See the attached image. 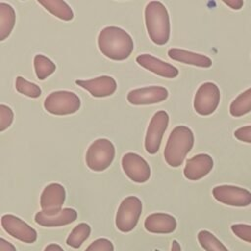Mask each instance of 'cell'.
<instances>
[{"instance_id": "obj_23", "label": "cell", "mask_w": 251, "mask_h": 251, "mask_svg": "<svg viewBox=\"0 0 251 251\" xmlns=\"http://www.w3.org/2000/svg\"><path fill=\"white\" fill-rule=\"evenodd\" d=\"M90 231L91 228L88 224L80 223L73 228L66 240V243L69 246L76 249L80 247L81 244L88 238V236L90 235Z\"/></svg>"}, {"instance_id": "obj_19", "label": "cell", "mask_w": 251, "mask_h": 251, "mask_svg": "<svg viewBox=\"0 0 251 251\" xmlns=\"http://www.w3.org/2000/svg\"><path fill=\"white\" fill-rule=\"evenodd\" d=\"M168 55L171 59L175 61L188 65H193L196 67L210 68L212 66V60L209 57L183 49L172 48L168 51Z\"/></svg>"}, {"instance_id": "obj_29", "label": "cell", "mask_w": 251, "mask_h": 251, "mask_svg": "<svg viewBox=\"0 0 251 251\" xmlns=\"http://www.w3.org/2000/svg\"><path fill=\"white\" fill-rule=\"evenodd\" d=\"M84 251H114V245L107 238H98L91 242Z\"/></svg>"}, {"instance_id": "obj_30", "label": "cell", "mask_w": 251, "mask_h": 251, "mask_svg": "<svg viewBox=\"0 0 251 251\" xmlns=\"http://www.w3.org/2000/svg\"><path fill=\"white\" fill-rule=\"evenodd\" d=\"M234 137L239 141L251 143V126H245L234 131Z\"/></svg>"}, {"instance_id": "obj_5", "label": "cell", "mask_w": 251, "mask_h": 251, "mask_svg": "<svg viewBox=\"0 0 251 251\" xmlns=\"http://www.w3.org/2000/svg\"><path fill=\"white\" fill-rule=\"evenodd\" d=\"M80 108L79 97L68 90H58L51 92L44 100V109L57 116L71 115Z\"/></svg>"}, {"instance_id": "obj_33", "label": "cell", "mask_w": 251, "mask_h": 251, "mask_svg": "<svg viewBox=\"0 0 251 251\" xmlns=\"http://www.w3.org/2000/svg\"><path fill=\"white\" fill-rule=\"evenodd\" d=\"M43 251H65V250L57 243H50L45 246Z\"/></svg>"}, {"instance_id": "obj_34", "label": "cell", "mask_w": 251, "mask_h": 251, "mask_svg": "<svg viewBox=\"0 0 251 251\" xmlns=\"http://www.w3.org/2000/svg\"><path fill=\"white\" fill-rule=\"evenodd\" d=\"M172 251H180V247H179V244L174 240L173 241V245H172Z\"/></svg>"}, {"instance_id": "obj_7", "label": "cell", "mask_w": 251, "mask_h": 251, "mask_svg": "<svg viewBox=\"0 0 251 251\" xmlns=\"http://www.w3.org/2000/svg\"><path fill=\"white\" fill-rule=\"evenodd\" d=\"M220 89L214 82H204L197 89L193 106L197 114L201 116H208L213 114L220 103Z\"/></svg>"}, {"instance_id": "obj_27", "label": "cell", "mask_w": 251, "mask_h": 251, "mask_svg": "<svg viewBox=\"0 0 251 251\" xmlns=\"http://www.w3.org/2000/svg\"><path fill=\"white\" fill-rule=\"evenodd\" d=\"M14 120L13 110L4 104L0 105V131L8 128Z\"/></svg>"}, {"instance_id": "obj_20", "label": "cell", "mask_w": 251, "mask_h": 251, "mask_svg": "<svg viewBox=\"0 0 251 251\" xmlns=\"http://www.w3.org/2000/svg\"><path fill=\"white\" fill-rule=\"evenodd\" d=\"M16 21L14 8L4 2L0 3V40H5L12 32Z\"/></svg>"}, {"instance_id": "obj_3", "label": "cell", "mask_w": 251, "mask_h": 251, "mask_svg": "<svg viewBox=\"0 0 251 251\" xmlns=\"http://www.w3.org/2000/svg\"><path fill=\"white\" fill-rule=\"evenodd\" d=\"M145 25L150 39L164 45L170 38V18L167 8L159 1H151L145 7Z\"/></svg>"}, {"instance_id": "obj_25", "label": "cell", "mask_w": 251, "mask_h": 251, "mask_svg": "<svg viewBox=\"0 0 251 251\" xmlns=\"http://www.w3.org/2000/svg\"><path fill=\"white\" fill-rule=\"evenodd\" d=\"M33 64L36 76L40 80L45 79L47 76L52 75L56 70V65L49 58L41 54L35 55Z\"/></svg>"}, {"instance_id": "obj_6", "label": "cell", "mask_w": 251, "mask_h": 251, "mask_svg": "<svg viewBox=\"0 0 251 251\" xmlns=\"http://www.w3.org/2000/svg\"><path fill=\"white\" fill-rule=\"evenodd\" d=\"M142 212V203L136 196H127L120 204L116 214V226L122 232L131 231Z\"/></svg>"}, {"instance_id": "obj_8", "label": "cell", "mask_w": 251, "mask_h": 251, "mask_svg": "<svg viewBox=\"0 0 251 251\" xmlns=\"http://www.w3.org/2000/svg\"><path fill=\"white\" fill-rule=\"evenodd\" d=\"M169 115L165 111H158L152 117L145 136V149L149 154H155L160 148L162 137L168 127Z\"/></svg>"}, {"instance_id": "obj_10", "label": "cell", "mask_w": 251, "mask_h": 251, "mask_svg": "<svg viewBox=\"0 0 251 251\" xmlns=\"http://www.w3.org/2000/svg\"><path fill=\"white\" fill-rule=\"evenodd\" d=\"M1 226L8 234L22 242L33 243L37 239L36 230L14 215H3L1 218Z\"/></svg>"}, {"instance_id": "obj_26", "label": "cell", "mask_w": 251, "mask_h": 251, "mask_svg": "<svg viewBox=\"0 0 251 251\" xmlns=\"http://www.w3.org/2000/svg\"><path fill=\"white\" fill-rule=\"evenodd\" d=\"M16 89L18 92H20L25 96H28L30 98H37L41 95L40 87L35 83L27 81L23 76H17Z\"/></svg>"}, {"instance_id": "obj_4", "label": "cell", "mask_w": 251, "mask_h": 251, "mask_svg": "<svg viewBox=\"0 0 251 251\" xmlns=\"http://www.w3.org/2000/svg\"><path fill=\"white\" fill-rule=\"evenodd\" d=\"M115 158V146L107 138H99L88 147L85 155L87 167L94 172H102L109 168Z\"/></svg>"}, {"instance_id": "obj_14", "label": "cell", "mask_w": 251, "mask_h": 251, "mask_svg": "<svg viewBox=\"0 0 251 251\" xmlns=\"http://www.w3.org/2000/svg\"><path fill=\"white\" fill-rule=\"evenodd\" d=\"M75 83L87 90L94 97H106L112 95L117 89L116 80L109 75H102L92 79H77Z\"/></svg>"}, {"instance_id": "obj_1", "label": "cell", "mask_w": 251, "mask_h": 251, "mask_svg": "<svg viewBox=\"0 0 251 251\" xmlns=\"http://www.w3.org/2000/svg\"><path fill=\"white\" fill-rule=\"evenodd\" d=\"M98 47L107 58L123 61L132 53L134 45L131 36L118 26H106L98 35Z\"/></svg>"}, {"instance_id": "obj_31", "label": "cell", "mask_w": 251, "mask_h": 251, "mask_svg": "<svg viewBox=\"0 0 251 251\" xmlns=\"http://www.w3.org/2000/svg\"><path fill=\"white\" fill-rule=\"evenodd\" d=\"M223 2L233 10H239L243 6L242 0H223Z\"/></svg>"}, {"instance_id": "obj_32", "label": "cell", "mask_w": 251, "mask_h": 251, "mask_svg": "<svg viewBox=\"0 0 251 251\" xmlns=\"http://www.w3.org/2000/svg\"><path fill=\"white\" fill-rule=\"evenodd\" d=\"M0 251H17L16 247L4 238H0Z\"/></svg>"}, {"instance_id": "obj_9", "label": "cell", "mask_w": 251, "mask_h": 251, "mask_svg": "<svg viewBox=\"0 0 251 251\" xmlns=\"http://www.w3.org/2000/svg\"><path fill=\"white\" fill-rule=\"evenodd\" d=\"M214 198L226 205L246 207L251 204V192L234 185H218L212 190Z\"/></svg>"}, {"instance_id": "obj_2", "label": "cell", "mask_w": 251, "mask_h": 251, "mask_svg": "<svg viewBox=\"0 0 251 251\" xmlns=\"http://www.w3.org/2000/svg\"><path fill=\"white\" fill-rule=\"evenodd\" d=\"M193 144L194 135L192 130L185 126H176L171 131L164 150V157L167 164L174 168L179 167L188 152L192 149Z\"/></svg>"}, {"instance_id": "obj_16", "label": "cell", "mask_w": 251, "mask_h": 251, "mask_svg": "<svg viewBox=\"0 0 251 251\" xmlns=\"http://www.w3.org/2000/svg\"><path fill=\"white\" fill-rule=\"evenodd\" d=\"M77 218V212L73 208H64L54 215H46L42 211L37 212L34 216V221L41 226L55 227L67 226L75 222Z\"/></svg>"}, {"instance_id": "obj_28", "label": "cell", "mask_w": 251, "mask_h": 251, "mask_svg": "<svg viewBox=\"0 0 251 251\" xmlns=\"http://www.w3.org/2000/svg\"><path fill=\"white\" fill-rule=\"evenodd\" d=\"M231 230L241 240L251 243V225L234 224L231 226Z\"/></svg>"}, {"instance_id": "obj_21", "label": "cell", "mask_w": 251, "mask_h": 251, "mask_svg": "<svg viewBox=\"0 0 251 251\" xmlns=\"http://www.w3.org/2000/svg\"><path fill=\"white\" fill-rule=\"evenodd\" d=\"M37 2L52 15L63 21H71L74 18L73 10L63 0H38Z\"/></svg>"}, {"instance_id": "obj_15", "label": "cell", "mask_w": 251, "mask_h": 251, "mask_svg": "<svg viewBox=\"0 0 251 251\" xmlns=\"http://www.w3.org/2000/svg\"><path fill=\"white\" fill-rule=\"evenodd\" d=\"M214 162L208 154H197L186 161L183 169L184 176L189 180H198L207 176L213 169Z\"/></svg>"}, {"instance_id": "obj_12", "label": "cell", "mask_w": 251, "mask_h": 251, "mask_svg": "<svg viewBox=\"0 0 251 251\" xmlns=\"http://www.w3.org/2000/svg\"><path fill=\"white\" fill-rule=\"evenodd\" d=\"M66 199V191L60 183H50L44 187L40 195V207L46 215H54L62 210Z\"/></svg>"}, {"instance_id": "obj_24", "label": "cell", "mask_w": 251, "mask_h": 251, "mask_svg": "<svg viewBox=\"0 0 251 251\" xmlns=\"http://www.w3.org/2000/svg\"><path fill=\"white\" fill-rule=\"evenodd\" d=\"M197 238L199 244L206 251H229L213 233L208 230H200Z\"/></svg>"}, {"instance_id": "obj_13", "label": "cell", "mask_w": 251, "mask_h": 251, "mask_svg": "<svg viewBox=\"0 0 251 251\" xmlns=\"http://www.w3.org/2000/svg\"><path fill=\"white\" fill-rule=\"evenodd\" d=\"M169 92L163 86H146L130 90L127 101L132 105H149L160 103L168 98Z\"/></svg>"}, {"instance_id": "obj_17", "label": "cell", "mask_w": 251, "mask_h": 251, "mask_svg": "<svg viewBox=\"0 0 251 251\" xmlns=\"http://www.w3.org/2000/svg\"><path fill=\"white\" fill-rule=\"evenodd\" d=\"M136 62L146 70L163 77L174 78L178 75V70L176 67L150 54H141L137 56Z\"/></svg>"}, {"instance_id": "obj_18", "label": "cell", "mask_w": 251, "mask_h": 251, "mask_svg": "<svg viewBox=\"0 0 251 251\" xmlns=\"http://www.w3.org/2000/svg\"><path fill=\"white\" fill-rule=\"evenodd\" d=\"M144 227L151 233H171L176 227V220L170 214L154 213L145 219Z\"/></svg>"}, {"instance_id": "obj_22", "label": "cell", "mask_w": 251, "mask_h": 251, "mask_svg": "<svg viewBox=\"0 0 251 251\" xmlns=\"http://www.w3.org/2000/svg\"><path fill=\"white\" fill-rule=\"evenodd\" d=\"M249 112H251V87L239 94L229 106V113L233 117H241Z\"/></svg>"}, {"instance_id": "obj_11", "label": "cell", "mask_w": 251, "mask_h": 251, "mask_svg": "<svg viewBox=\"0 0 251 251\" xmlns=\"http://www.w3.org/2000/svg\"><path fill=\"white\" fill-rule=\"evenodd\" d=\"M122 167L126 175L132 181L137 183L147 181L151 175L148 163L136 153H126L122 159Z\"/></svg>"}]
</instances>
